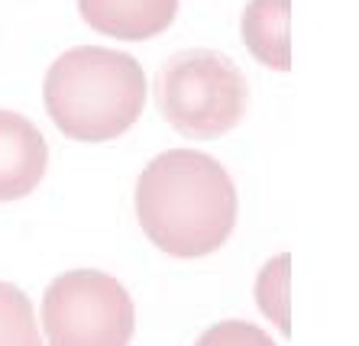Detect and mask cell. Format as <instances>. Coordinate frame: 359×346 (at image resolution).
<instances>
[{"label": "cell", "instance_id": "6da1fadb", "mask_svg": "<svg viewBox=\"0 0 359 346\" xmlns=\"http://www.w3.org/2000/svg\"><path fill=\"white\" fill-rule=\"evenodd\" d=\"M142 233L175 259L217 253L236 227V188L214 155L168 149L136 181Z\"/></svg>", "mask_w": 359, "mask_h": 346}, {"label": "cell", "instance_id": "7a4b0ae2", "mask_svg": "<svg viewBox=\"0 0 359 346\" xmlns=\"http://www.w3.org/2000/svg\"><path fill=\"white\" fill-rule=\"evenodd\" d=\"M42 101L68 139L107 143L140 120L146 107V71L130 52L78 46L49 65Z\"/></svg>", "mask_w": 359, "mask_h": 346}, {"label": "cell", "instance_id": "3957f363", "mask_svg": "<svg viewBox=\"0 0 359 346\" xmlns=\"http://www.w3.org/2000/svg\"><path fill=\"white\" fill-rule=\"evenodd\" d=\"M159 113L188 139H217L246 113L250 85L230 55L217 49H182L156 81Z\"/></svg>", "mask_w": 359, "mask_h": 346}, {"label": "cell", "instance_id": "277c9868", "mask_svg": "<svg viewBox=\"0 0 359 346\" xmlns=\"http://www.w3.org/2000/svg\"><path fill=\"white\" fill-rule=\"evenodd\" d=\"M133 327V298L107 272H65L42 295L49 346H130Z\"/></svg>", "mask_w": 359, "mask_h": 346}, {"label": "cell", "instance_id": "5b68a950", "mask_svg": "<svg viewBox=\"0 0 359 346\" xmlns=\"http://www.w3.org/2000/svg\"><path fill=\"white\" fill-rule=\"evenodd\" d=\"M49 165V146L33 120L17 110H0V201L33 195Z\"/></svg>", "mask_w": 359, "mask_h": 346}, {"label": "cell", "instance_id": "8992f818", "mask_svg": "<svg viewBox=\"0 0 359 346\" xmlns=\"http://www.w3.org/2000/svg\"><path fill=\"white\" fill-rule=\"evenodd\" d=\"M78 10L94 33L123 43H142L172 26L178 0H78Z\"/></svg>", "mask_w": 359, "mask_h": 346}, {"label": "cell", "instance_id": "52a82bcc", "mask_svg": "<svg viewBox=\"0 0 359 346\" xmlns=\"http://www.w3.org/2000/svg\"><path fill=\"white\" fill-rule=\"evenodd\" d=\"M243 43L256 62L276 71H288L292 68L288 0H250L243 10Z\"/></svg>", "mask_w": 359, "mask_h": 346}, {"label": "cell", "instance_id": "ba28073f", "mask_svg": "<svg viewBox=\"0 0 359 346\" xmlns=\"http://www.w3.org/2000/svg\"><path fill=\"white\" fill-rule=\"evenodd\" d=\"M0 346H42L33 304L10 282H0Z\"/></svg>", "mask_w": 359, "mask_h": 346}, {"label": "cell", "instance_id": "9c48e42d", "mask_svg": "<svg viewBox=\"0 0 359 346\" xmlns=\"http://www.w3.org/2000/svg\"><path fill=\"white\" fill-rule=\"evenodd\" d=\"M285 269H288V256L285 253H278L272 262L262 265L259 279H256V304L285 337H292V324H288V314H285Z\"/></svg>", "mask_w": 359, "mask_h": 346}, {"label": "cell", "instance_id": "30bf717a", "mask_svg": "<svg viewBox=\"0 0 359 346\" xmlns=\"http://www.w3.org/2000/svg\"><path fill=\"white\" fill-rule=\"evenodd\" d=\"M194 346H276V340L250 321H220L204 330Z\"/></svg>", "mask_w": 359, "mask_h": 346}]
</instances>
